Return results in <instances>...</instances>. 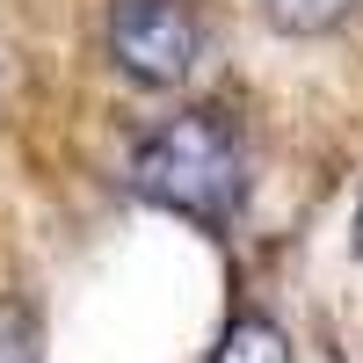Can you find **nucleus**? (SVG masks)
Instances as JSON below:
<instances>
[{"instance_id": "1", "label": "nucleus", "mask_w": 363, "mask_h": 363, "mask_svg": "<svg viewBox=\"0 0 363 363\" xmlns=\"http://www.w3.org/2000/svg\"><path fill=\"white\" fill-rule=\"evenodd\" d=\"M131 189L196 225H225L247 203V138L225 109H182L131 153Z\"/></svg>"}, {"instance_id": "2", "label": "nucleus", "mask_w": 363, "mask_h": 363, "mask_svg": "<svg viewBox=\"0 0 363 363\" xmlns=\"http://www.w3.org/2000/svg\"><path fill=\"white\" fill-rule=\"evenodd\" d=\"M109 58L138 87H182L203 58V15L189 0H116L109 8Z\"/></svg>"}, {"instance_id": "3", "label": "nucleus", "mask_w": 363, "mask_h": 363, "mask_svg": "<svg viewBox=\"0 0 363 363\" xmlns=\"http://www.w3.org/2000/svg\"><path fill=\"white\" fill-rule=\"evenodd\" d=\"M211 363H298V356H291V335H284L277 320H255L247 313V320H233L225 335H218Z\"/></svg>"}, {"instance_id": "4", "label": "nucleus", "mask_w": 363, "mask_h": 363, "mask_svg": "<svg viewBox=\"0 0 363 363\" xmlns=\"http://www.w3.org/2000/svg\"><path fill=\"white\" fill-rule=\"evenodd\" d=\"M262 15L284 29V37H327L356 15V0H262Z\"/></svg>"}, {"instance_id": "5", "label": "nucleus", "mask_w": 363, "mask_h": 363, "mask_svg": "<svg viewBox=\"0 0 363 363\" xmlns=\"http://www.w3.org/2000/svg\"><path fill=\"white\" fill-rule=\"evenodd\" d=\"M0 363H37V320L22 306H0Z\"/></svg>"}, {"instance_id": "6", "label": "nucleus", "mask_w": 363, "mask_h": 363, "mask_svg": "<svg viewBox=\"0 0 363 363\" xmlns=\"http://www.w3.org/2000/svg\"><path fill=\"white\" fill-rule=\"evenodd\" d=\"M356 240H363V211H356Z\"/></svg>"}]
</instances>
